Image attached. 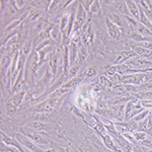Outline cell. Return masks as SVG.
Masks as SVG:
<instances>
[{"label":"cell","instance_id":"obj_30","mask_svg":"<svg viewBox=\"0 0 152 152\" xmlns=\"http://www.w3.org/2000/svg\"><path fill=\"white\" fill-rule=\"evenodd\" d=\"M100 7H102V2L97 1V0H94V2H92V4H91V7H90L89 13L90 14L99 13L100 11Z\"/></svg>","mask_w":152,"mask_h":152},{"label":"cell","instance_id":"obj_36","mask_svg":"<svg viewBox=\"0 0 152 152\" xmlns=\"http://www.w3.org/2000/svg\"><path fill=\"white\" fill-rule=\"evenodd\" d=\"M147 150H148V148L145 146H143L142 144L135 146L133 148V152H147Z\"/></svg>","mask_w":152,"mask_h":152},{"label":"cell","instance_id":"obj_35","mask_svg":"<svg viewBox=\"0 0 152 152\" xmlns=\"http://www.w3.org/2000/svg\"><path fill=\"white\" fill-rule=\"evenodd\" d=\"M141 144L143 146L147 147L148 149H152V138H148V137H147L145 140L141 142Z\"/></svg>","mask_w":152,"mask_h":152},{"label":"cell","instance_id":"obj_21","mask_svg":"<svg viewBox=\"0 0 152 152\" xmlns=\"http://www.w3.org/2000/svg\"><path fill=\"white\" fill-rule=\"evenodd\" d=\"M4 112H5V114L7 116L12 117L16 114V112H18V107H16L14 104H12L10 100H8V102L5 104V105H4Z\"/></svg>","mask_w":152,"mask_h":152},{"label":"cell","instance_id":"obj_28","mask_svg":"<svg viewBox=\"0 0 152 152\" xmlns=\"http://www.w3.org/2000/svg\"><path fill=\"white\" fill-rule=\"evenodd\" d=\"M84 78H91V77H94V76L97 75V68L94 67V66H91V67L87 68L84 72L82 73Z\"/></svg>","mask_w":152,"mask_h":152},{"label":"cell","instance_id":"obj_27","mask_svg":"<svg viewBox=\"0 0 152 152\" xmlns=\"http://www.w3.org/2000/svg\"><path fill=\"white\" fill-rule=\"evenodd\" d=\"M99 83H100V85H102L104 87H107V88H112L114 86V83H113L112 80L110 79L107 76H104V75L99 77Z\"/></svg>","mask_w":152,"mask_h":152},{"label":"cell","instance_id":"obj_18","mask_svg":"<svg viewBox=\"0 0 152 152\" xmlns=\"http://www.w3.org/2000/svg\"><path fill=\"white\" fill-rule=\"evenodd\" d=\"M26 90H23V91H19L18 94H13L12 95V97L9 100L12 102V104H14L16 105V107H20L21 104L24 102V97H26Z\"/></svg>","mask_w":152,"mask_h":152},{"label":"cell","instance_id":"obj_25","mask_svg":"<svg viewBox=\"0 0 152 152\" xmlns=\"http://www.w3.org/2000/svg\"><path fill=\"white\" fill-rule=\"evenodd\" d=\"M136 31H138L139 34H141L142 36L146 37V38H152V31H150L149 28H147L145 26H143V24H141L139 23L138 26H137V29Z\"/></svg>","mask_w":152,"mask_h":152},{"label":"cell","instance_id":"obj_7","mask_svg":"<svg viewBox=\"0 0 152 152\" xmlns=\"http://www.w3.org/2000/svg\"><path fill=\"white\" fill-rule=\"evenodd\" d=\"M1 142L5 143L6 145H8V146H11V147H14V148L18 149L19 152H26L23 149V147L21 146V144L19 143L18 140H16L15 137H14V138H11V137L7 136L3 131H1Z\"/></svg>","mask_w":152,"mask_h":152},{"label":"cell","instance_id":"obj_38","mask_svg":"<svg viewBox=\"0 0 152 152\" xmlns=\"http://www.w3.org/2000/svg\"><path fill=\"white\" fill-rule=\"evenodd\" d=\"M47 152H55V151H54L53 149H51V150H50V149H49V150H47Z\"/></svg>","mask_w":152,"mask_h":152},{"label":"cell","instance_id":"obj_32","mask_svg":"<svg viewBox=\"0 0 152 152\" xmlns=\"http://www.w3.org/2000/svg\"><path fill=\"white\" fill-rule=\"evenodd\" d=\"M123 135V137L125 139H126L127 141L130 142L131 144H136V143H138L136 140H135V138H134V136H133V134H132V132H127V133H124V134H122Z\"/></svg>","mask_w":152,"mask_h":152},{"label":"cell","instance_id":"obj_12","mask_svg":"<svg viewBox=\"0 0 152 152\" xmlns=\"http://www.w3.org/2000/svg\"><path fill=\"white\" fill-rule=\"evenodd\" d=\"M68 50H69V61H70V66H74L77 64L78 61V47L77 44L71 43L68 46Z\"/></svg>","mask_w":152,"mask_h":152},{"label":"cell","instance_id":"obj_4","mask_svg":"<svg viewBox=\"0 0 152 152\" xmlns=\"http://www.w3.org/2000/svg\"><path fill=\"white\" fill-rule=\"evenodd\" d=\"M15 138L23 148H26L31 152H47V150H44V149H42V147L34 144V141H31V139H28V137H26L19 132L15 134Z\"/></svg>","mask_w":152,"mask_h":152},{"label":"cell","instance_id":"obj_15","mask_svg":"<svg viewBox=\"0 0 152 152\" xmlns=\"http://www.w3.org/2000/svg\"><path fill=\"white\" fill-rule=\"evenodd\" d=\"M107 18H109L112 23H114L116 26H119L122 31H124V23H126V21H125V19L122 15L118 14L117 12H111V13H109Z\"/></svg>","mask_w":152,"mask_h":152},{"label":"cell","instance_id":"obj_13","mask_svg":"<svg viewBox=\"0 0 152 152\" xmlns=\"http://www.w3.org/2000/svg\"><path fill=\"white\" fill-rule=\"evenodd\" d=\"M50 24V23H48V20L47 19H45V18H40L39 19L37 23H34V26H33V33L35 34L36 37L37 36H39L40 34L42 33V31H44L47 26Z\"/></svg>","mask_w":152,"mask_h":152},{"label":"cell","instance_id":"obj_34","mask_svg":"<svg viewBox=\"0 0 152 152\" xmlns=\"http://www.w3.org/2000/svg\"><path fill=\"white\" fill-rule=\"evenodd\" d=\"M92 2L94 1H90V0H83V1H79V3L83 6V8H84L85 10H86L87 12H89Z\"/></svg>","mask_w":152,"mask_h":152},{"label":"cell","instance_id":"obj_31","mask_svg":"<svg viewBox=\"0 0 152 152\" xmlns=\"http://www.w3.org/2000/svg\"><path fill=\"white\" fill-rule=\"evenodd\" d=\"M1 152H19V150L14 148V147L6 145L3 142H1Z\"/></svg>","mask_w":152,"mask_h":152},{"label":"cell","instance_id":"obj_29","mask_svg":"<svg viewBox=\"0 0 152 152\" xmlns=\"http://www.w3.org/2000/svg\"><path fill=\"white\" fill-rule=\"evenodd\" d=\"M79 70H80V64H79V63L75 64L74 66H71L69 71H68V78L70 77V79H71V78H73V77H76L78 73H79Z\"/></svg>","mask_w":152,"mask_h":152},{"label":"cell","instance_id":"obj_26","mask_svg":"<svg viewBox=\"0 0 152 152\" xmlns=\"http://www.w3.org/2000/svg\"><path fill=\"white\" fill-rule=\"evenodd\" d=\"M132 134H133L135 140H136L137 142H140V143L142 141L145 140L147 137H148V134L145 133V132H143V131H139V130H136V131L132 132Z\"/></svg>","mask_w":152,"mask_h":152},{"label":"cell","instance_id":"obj_8","mask_svg":"<svg viewBox=\"0 0 152 152\" xmlns=\"http://www.w3.org/2000/svg\"><path fill=\"white\" fill-rule=\"evenodd\" d=\"M87 20V11L83 8V6L80 3L77 5V10L75 13V21L81 26V28L85 26Z\"/></svg>","mask_w":152,"mask_h":152},{"label":"cell","instance_id":"obj_24","mask_svg":"<svg viewBox=\"0 0 152 152\" xmlns=\"http://www.w3.org/2000/svg\"><path fill=\"white\" fill-rule=\"evenodd\" d=\"M68 91H69V89H67L65 87H61L49 95L48 99H62L63 95H65Z\"/></svg>","mask_w":152,"mask_h":152},{"label":"cell","instance_id":"obj_10","mask_svg":"<svg viewBox=\"0 0 152 152\" xmlns=\"http://www.w3.org/2000/svg\"><path fill=\"white\" fill-rule=\"evenodd\" d=\"M43 13H44V11L39 10V9H36V8H31V10L28 11V15H26V19L23 20V24L28 23H33V21H34V23H37L39 19L42 18Z\"/></svg>","mask_w":152,"mask_h":152},{"label":"cell","instance_id":"obj_20","mask_svg":"<svg viewBox=\"0 0 152 152\" xmlns=\"http://www.w3.org/2000/svg\"><path fill=\"white\" fill-rule=\"evenodd\" d=\"M69 19H70V14L68 13H64L62 16L59 19V26H60L61 31L66 34V28L68 26V23H69Z\"/></svg>","mask_w":152,"mask_h":152},{"label":"cell","instance_id":"obj_39","mask_svg":"<svg viewBox=\"0 0 152 152\" xmlns=\"http://www.w3.org/2000/svg\"><path fill=\"white\" fill-rule=\"evenodd\" d=\"M151 112H152V111H151Z\"/></svg>","mask_w":152,"mask_h":152},{"label":"cell","instance_id":"obj_33","mask_svg":"<svg viewBox=\"0 0 152 152\" xmlns=\"http://www.w3.org/2000/svg\"><path fill=\"white\" fill-rule=\"evenodd\" d=\"M142 107L145 110H149V111H152V100L151 99H143L140 100Z\"/></svg>","mask_w":152,"mask_h":152},{"label":"cell","instance_id":"obj_19","mask_svg":"<svg viewBox=\"0 0 152 152\" xmlns=\"http://www.w3.org/2000/svg\"><path fill=\"white\" fill-rule=\"evenodd\" d=\"M33 40L31 39H28V40H26L24 43L23 44V47L20 49V52L23 55L26 56V57H28L29 55H31V53L33 52Z\"/></svg>","mask_w":152,"mask_h":152},{"label":"cell","instance_id":"obj_3","mask_svg":"<svg viewBox=\"0 0 152 152\" xmlns=\"http://www.w3.org/2000/svg\"><path fill=\"white\" fill-rule=\"evenodd\" d=\"M137 54L134 52L133 50H129V51H119L118 53L114 54L113 57L111 58V63L112 65H120V64H124L130 59L136 57Z\"/></svg>","mask_w":152,"mask_h":152},{"label":"cell","instance_id":"obj_2","mask_svg":"<svg viewBox=\"0 0 152 152\" xmlns=\"http://www.w3.org/2000/svg\"><path fill=\"white\" fill-rule=\"evenodd\" d=\"M125 64L134 70H146L152 67V61L147 60L146 58H143L141 56H136L128 60Z\"/></svg>","mask_w":152,"mask_h":152},{"label":"cell","instance_id":"obj_23","mask_svg":"<svg viewBox=\"0 0 152 152\" xmlns=\"http://www.w3.org/2000/svg\"><path fill=\"white\" fill-rule=\"evenodd\" d=\"M129 37L132 41H134L135 43H141V42H145V41H150L149 38H146V37L142 36L141 34H139L138 31H131L129 34Z\"/></svg>","mask_w":152,"mask_h":152},{"label":"cell","instance_id":"obj_22","mask_svg":"<svg viewBox=\"0 0 152 152\" xmlns=\"http://www.w3.org/2000/svg\"><path fill=\"white\" fill-rule=\"evenodd\" d=\"M150 115H151V111H149V110H144V111H142L141 113H139L138 115H136V116L132 119V121L139 124V123H141V122H143L144 120H146Z\"/></svg>","mask_w":152,"mask_h":152},{"label":"cell","instance_id":"obj_16","mask_svg":"<svg viewBox=\"0 0 152 152\" xmlns=\"http://www.w3.org/2000/svg\"><path fill=\"white\" fill-rule=\"evenodd\" d=\"M50 38L52 39L53 41H55L58 45H61V41H62V31L60 29V26H59V23H56L55 26H53V28L51 29L50 33Z\"/></svg>","mask_w":152,"mask_h":152},{"label":"cell","instance_id":"obj_9","mask_svg":"<svg viewBox=\"0 0 152 152\" xmlns=\"http://www.w3.org/2000/svg\"><path fill=\"white\" fill-rule=\"evenodd\" d=\"M127 6H128V10L130 12V16L135 18L136 20H140V8L137 3V1H133V0H128L126 1Z\"/></svg>","mask_w":152,"mask_h":152},{"label":"cell","instance_id":"obj_1","mask_svg":"<svg viewBox=\"0 0 152 152\" xmlns=\"http://www.w3.org/2000/svg\"><path fill=\"white\" fill-rule=\"evenodd\" d=\"M18 132L19 133H21L23 135H24L26 137H28V139H31V140L34 141L35 143L39 144V145H45V146L49 145L48 141L46 140L43 136H42V134L35 131V130L28 128V127H26V126L21 127V128H19Z\"/></svg>","mask_w":152,"mask_h":152},{"label":"cell","instance_id":"obj_11","mask_svg":"<svg viewBox=\"0 0 152 152\" xmlns=\"http://www.w3.org/2000/svg\"><path fill=\"white\" fill-rule=\"evenodd\" d=\"M26 127H28V128L35 130L37 132H44V131H49V130H51L52 128V126L49 124H46L44 123V122H39V121H35V122H29L26 125Z\"/></svg>","mask_w":152,"mask_h":152},{"label":"cell","instance_id":"obj_17","mask_svg":"<svg viewBox=\"0 0 152 152\" xmlns=\"http://www.w3.org/2000/svg\"><path fill=\"white\" fill-rule=\"evenodd\" d=\"M83 79H84V76H83V74L77 75L76 77H73V78H71V79L68 80V81L64 84V86L63 87H65V88H67V89L70 90L71 88H74L76 86H78V85L82 82Z\"/></svg>","mask_w":152,"mask_h":152},{"label":"cell","instance_id":"obj_5","mask_svg":"<svg viewBox=\"0 0 152 152\" xmlns=\"http://www.w3.org/2000/svg\"><path fill=\"white\" fill-rule=\"evenodd\" d=\"M94 40V31L92 28L91 23H85V26L82 28L81 31V41L82 44L85 47H89L90 45H92Z\"/></svg>","mask_w":152,"mask_h":152},{"label":"cell","instance_id":"obj_14","mask_svg":"<svg viewBox=\"0 0 152 152\" xmlns=\"http://www.w3.org/2000/svg\"><path fill=\"white\" fill-rule=\"evenodd\" d=\"M114 8L119 12L122 16H130L126 1H114Z\"/></svg>","mask_w":152,"mask_h":152},{"label":"cell","instance_id":"obj_37","mask_svg":"<svg viewBox=\"0 0 152 152\" xmlns=\"http://www.w3.org/2000/svg\"><path fill=\"white\" fill-rule=\"evenodd\" d=\"M14 2H15L16 7H18V9H20V10L26 6V3H28V1H24V0H14Z\"/></svg>","mask_w":152,"mask_h":152},{"label":"cell","instance_id":"obj_6","mask_svg":"<svg viewBox=\"0 0 152 152\" xmlns=\"http://www.w3.org/2000/svg\"><path fill=\"white\" fill-rule=\"evenodd\" d=\"M104 23H105V26H107V33H109V35L112 39L117 40V39H119L120 37L122 36V34H123L124 31H122L119 26H116L114 23H112V21L110 20L107 18H104Z\"/></svg>","mask_w":152,"mask_h":152}]
</instances>
